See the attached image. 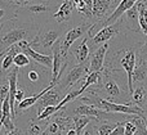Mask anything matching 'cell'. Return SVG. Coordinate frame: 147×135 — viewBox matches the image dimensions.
<instances>
[{
    "instance_id": "13",
    "label": "cell",
    "mask_w": 147,
    "mask_h": 135,
    "mask_svg": "<svg viewBox=\"0 0 147 135\" xmlns=\"http://www.w3.org/2000/svg\"><path fill=\"white\" fill-rule=\"evenodd\" d=\"M109 50V44H102L99 48L94 50L92 54L90 62H89V72H99L105 70V58Z\"/></svg>"
},
{
    "instance_id": "16",
    "label": "cell",
    "mask_w": 147,
    "mask_h": 135,
    "mask_svg": "<svg viewBox=\"0 0 147 135\" xmlns=\"http://www.w3.org/2000/svg\"><path fill=\"white\" fill-rule=\"evenodd\" d=\"M74 8L79 15L88 21L89 23L94 25L93 22V0H72Z\"/></svg>"
},
{
    "instance_id": "6",
    "label": "cell",
    "mask_w": 147,
    "mask_h": 135,
    "mask_svg": "<svg viewBox=\"0 0 147 135\" xmlns=\"http://www.w3.org/2000/svg\"><path fill=\"white\" fill-rule=\"evenodd\" d=\"M92 23L85 22V23H81L79 26H75V27L70 28L66 33H65L63 39L61 40V50H62V55H63L65 59H69V50L71 49V46L74 45L78 39L84 37L85 35H88V32L90 31L92 28Z\"/></svg>"
},
{
    "instance_id": "38",
    "label": "cell",
    "mask_w": 147,
    "mask_h": 135,
    "mask_svg": "<svg viewBox=\"0 0 147 135\" xmlns=\"http://www.w3.org/2000/svg\"><path fill=\"white\" fill-rule=\"evenodd\" d=\"M48 1L49 3H52V4H54V5H57V7H59V5H58V1H63V0H48Z\"/></svg>"
},
{
    "instance_id": "14",
    "label": "cell",
    "mask_w": 147,
    "mask_h": 135,
    "mask_svg": "<svg viewBox=\"0 0 147 135\" xmlns=\"http://www.w3.org/2000/svg\"><path fill=\"white\" fill-rule=\"evenodd\" d=\"M74 3L72 0H63V1L59 4V7L57 8L56 13H53V17L56 19L57 23H63L69 22L72 17V12H74Z\"/></svg>"
},
{
    "instance_id": "17",
    "label": "cell",
    "mask_w": 147,
    "mask_h": 135,
    "mask_svg": "<svg viewBox=\"0 0 147 135\" xmlns=\"http://www.w3.org/2000/svg\"><path fill=\"white\" fill-rule=\"evenodd\" d=\"M123 17H124L123 21H124V25H125L127 30L133 31V32H142L141 27H140V13H138L137 4H136L132 9L125 12V14L123 15Z\"/></svg>"
},
{
    "instance_id": "2",
    "label": "cell",
    "mask_w": 147,
    "mask_h": 135,
    "mask_svg": "<svg viewBox=\"0 0 147 135\" xmlns=\"http://www.w3.org/2000/svg\"><path fill=\"white\" fill-rule=\"evenodd\" d=\"M138 61V53L136 51L134 48H125L117 50L114 55L110 58V68L114 66L115 63H117V66L120 68H123V71L127 74L128 79V89L132 95L133 90H134V84H133V72L136 70Z\"/></svg>"
},
{
    "instance_id": "9",
    "label": "cell",
    "mask_w": 147,
    "mask_h": 135,
    "mask_svg": "<svg viewBox=\"0 0 147 135\" xmlns=\"http://www.w3.org/2000/svg\"><path fill=\"white\" fill-rule=\"evenodd\" d=\"M120 0H93V22L94 25L103 22L116 9Z\"/></svg>"
},
{
    "instance_id": "21",
    "label": "cell",
    "mask_w": 147,
    "mask_h": 135,
    "mask_svg": "<svg viewBox=\"0 0 147 135\" xmlns=\"http://www.w3.org/2000/svg\"><path fill=\"white\" fill-rule=\"evenodd\" d=\"M93 85H97V86H102L103 85V71L99 72H89L86 75V77L84 79V84L83 86L80 88L81 92H85L86 89H89Z\"/></svg>"
},
{
    "instance_id": "33",
    "label": "cell",
    "mask_w": 147,
    "mask_h": 135,
    "mask_svg": "<svg viewBox=\"0 0 147 135\" xmlns=\"http://www.w3.org/2000/svg\"><path fill=\"white\" fill-rule=\"evenodd\" d=\"M10 1H12L13 4H16L17 7H25V5L30 4V3L34 1V0H10Z\"/></svg>"
},
{
    "instance_id": "23",
    "label": "cell",
    "mask_w": 147,
    "mask_h": 135,
    "mask_svg": "<svg viewBox=\"0 0 147 135\" xmlns=\"http://www.w3.org/2000/svg\"><path fill=\"white\" fill-rule=\"evenodd\" d=\"M138 13H140V27L145 36H147V5L142 0L137 3Z\"/></svg>"
},
{
    "instance_id": "19",
    "label": "cell",
    "mask_w": 147,
    "mask_h": 135,
    "mask_svg": "<svg viewBox=\"0 0 147 135\" xmlns=\"http://www.w3.org/2000/svg\"><path fill=\"white\" fill-rule=\"evenodd\" d=\"M20 51H22V50H21L18 44H14V45H12L10 48L7 49V53H5L4 58L1 59V67H0V72H1L3 75H5L7 72L10 71L12 64H14V57L17 55Z\"/></svg>"
},
{
    "instance_id": "39",
    "label": "cell",
    "mask_w": 147,
    "mask_h": 135,
    "mask_svg": "<svg viewBox=\"0 0 147 135\" xmlns=\"http://www.w3.org/2000/svg\"><path fill=\"white\" fill-rule=\"evenodd\" d=\"M145 111H146V113H147V103H146V107H145Z\"/></svg>"
},
{
    "instance_id": "8",
    "label": "cell",
    "mask_w": 147,
    "mask_h": 135,
    "mask_svg": "<svg viewBox=\"0 0 147 135\" xmlns=\"http://www.w3.org/2000/svg\"><path fill=\"white\" fill-rule=\"evenodd\" d=\"M62 36V28L59 27H45L40 28L38 36L31 41V46H41L43 49L53 48V45Z\"/></svg>"
},
{
    "instance_id": "11",
    "label": "cell",
    "mask_w": 147,
    "mask_h": 135,
    "mask_svg": "<svg viewBox=\"0 0 147 135\" xmlns=\"http://www.w3.org/2000/svg\"><path fill=\"white\" fill-rule=\"evenodd\" d=\"M56 86L52 88L51 90H48V92L38 100V103H36V113H38V115H40L44 108L49 107V106L59 104L61 100L65 98V95H62V92L59 89H57Z\"/></svg>"
},
{
    "instance_id": "37",
    "label": "cell",
    "mask_w": 147,
    "mask_h": 135,
    "mask_svg": "<svg viewBox=\"0 0 147 135\" xmlns=\"http://www.w3.org/2000/svg\"><path fill=\"white\" fill-rule=\"evenodd\" d=\"M5 53H7V50H3V51H0V67H1V59L4 58Z\"/></svg>"
},
{
    "instance_id": "18",
    "label": "cell",
    "mask_w": 147,
    "mask_h": 135,
    "mask_svg": "<svg viewBox=\"0 0 147 135\" xmlns=\"http://www.w3.org/2000/svg\"><path fill=\"white\" fill-rule=\"evenodd\" d=\"M90 36L86 35L83 37L80 44H78L76 46H74L72 50H71V54L75 57L76 62L78 64H81V63H86V59L89 58V53H90V48L88 46V40Z\"/></svg>"
},
{
    "instance_id": "28",
    "label": "cell",
    "mask_w": 147,
    "mask_h": 135,
    "mask_svg": "<svg viewBox=\"0 0 147 135\" xmlns=\"http://www.w3.org/2000/svg\"><path fill=\"white\" fill-rule=\"evenodd\" d=\"M43 128H41L39 124H35L34 120L30 121V126H28L27 131H26L25 135H43Z\"/></svg>"
},
{
    "instance_id": "24",
    "label": "cell",
    "mask_w": 147,
    "mask_h": 135,
    "mask_svg": "<svg viewBox=\"0 0 147 135\" xmlns=\"http://www.w3.org/2000/svg\"><path fill=\"white\" fill-rule=\"evenodd\" d=\"M7 98H9V80L8 76L0 75V111Z\"/></svg>"
},
{
    "instance_id": "20",
    "label": "cell",
    "mask_w": 147,
    "mask_h": 135,
    "mask_svg": "<svg viewBox=\"0 0 147 135\" xmlns=\"http://www.w3.org/2000/svg\"><path fill=\"white\" fill-rule=\"evenodd\" d=\"M130 102L145 110L147 103V86L145 84H136L134 90L130 95Z\"/></svg>"
},
{
    "instance_id": "10",
    "label": "cell",
    "mask_w": 147,
    "mask_h": 135,
    "mask_svg": "<svg viewBox=\"0 0 147 135\" xmlns=\"http://www.w3.org/2000/svg\"><path fill=\"white\" fill-rule=\"evenodd\" d=\"M138 1H140V0H120V3L117 4L116 9L111 13V15H110L107 19H105L103 22H99V23L93 25L90 28V31H93L94 28H98V31H99L102 27H105V26H109V25H112V23L117 22V21L125 14V12L132 9ZM90 31H89V32H90Z\"/></svg>"
},
{
    "instance_id": "4",
    "label": "cell",
    "mask_w": 147,
    "mask_h": 135,
    "mask_svg": "<svg viewBox=\"0 0 147 135\" xmlns=\"http://www.w3.org/2000/svg\"><path fill=\"white\" fill-rule=\"evenodd\" d=\"M103 90L107 94V99L115 103H130L128 95L129 92H124L123 89H120L117 81L110 75V72L107 70H103Z\"/></svg>"
},
{
    "instance_id": "15",
    "label": "cell",
    "mask_w": 147,
    "mask_h": 135,
    "mask_svg": "<svg viewBox=\"0 0 147 135\" xmlns=\"http://www.w3.org/2000/svg\"><path fill=\"white\" fill-rule=\"evenodd\" d=\"M22 8L26 12L32 13V14H35V15H43V14H51L52 9L58 8V7L49 1L41 0V1H31L30 4L25 5V7H22Z\"/></svg>"
},
{
    "instance_id": "34",
    "label": "cell",
    "mask_w": 147,
    "mask_h": 135,
    "mask_svg": "<svg viewBox=\"0 0 147 135\" xmlns=\"http://www.w3.org/2000/svg\"><path fill=\"white\" fill-rule=\"evenodd\" d=\"M7 135H21V130H20V129H17V128H16L14 130H12V131H8Z\"/></svg>"
},
{
    "instance_id": "22",
    "label": "cell",
    "mask_w": 147,
    "mask_h": 135,
    "mask_svg": "<svg viewBox=\"0 0 147 135\" xmlns=\"http://www.w3.org/2000/svg\"><path fill=\"white\" fill-rule=\"evenodd\" d=\"M90 121H98V120L96 117H89V116H72V124L74 128L78 131V135H81V131L84 130V128Z\"/></svg>"
},
{
    "instance_id": "29",
    "label": "cell",
    "mask_w": 147,
    "mask_h": 135,
    "mask_svg": "<svg viewBox=\"0 0 147 135\" xmlns=\"http://www.w3.org/2000/svg\"><path fill=\"white\" fill-rule=\"evenodd\" d=\"M137 133V125L133 121L127 120L125 121V135H136Z\"/></svg>"
},
{
    "instance_id": "5",
    "label": "cell",
    "mask_w": 147,
    "mask_h": 135,
    "mask_svg": "<svg viewBox=\"0 0 147 135\" xmlns=\"http://www.w3.org/2000/svg\"><path fill=\"white\" fill-rule=\"evenodd\" d=\"M123 28H125L123 18H120L117 22L112 23V25L102 27L96 35H93L90 37V50L97 48V46L99 48L101 44H106L109 40H111V39H114L115 36H117L119 33H121ZM125 30H127V28H125Z\"/></svg>"
},
{
    "instance_id": "35",
    "label": "cell",
    "mask_w": 147,
    "mask_h": 135,
    "mask_svg": "<svg viewBox=\"0 0 147 135\" xmlns=\"http://www.w3.org/2000/svg\"><path fill=\"white\" fill-rule=\"evenodd\" d=\"M66 135H78V131H76L75 128H72V129H70L69 131H66Z\"/></svg>"
},
{
    "instance_id": "7",
    "label": "cell",
    "mask_w": 147,
    "mask_h": 135,
    "mask_svg": "<svg viewBox=\"0 0 147 135\" xmlns=\"http://www.w3.org/2000/svg\"><path fill=\"white\" fill-rule=\"evenodd\" d=\"M88 74H89V63L76 64L70 71H66V74L59 77V82H57V85H59L58 89L61 92H66L70 88H72L79 80H81L83 77H86Z\"/></svg>"
},
{
    "instance_id": "12",
    "label": "cell",
    "mask_w": 147,
    "mask_h": 135,
    "mask_svg": "<svg viewBox=\"0 0 147 135\" xmlns=\"http://www.w3.org/2000/svg\"><path fill=\"white\" fill-rule=\"evenodd\" d=\"M53 50V68H52V81L58 82L59 77H61V71L63 64L66 63L69 59H65L62 55V50H61V41H57L52 48Z\"/></svg>"
},
{
    "instance_id": "36",
    "label": "cell",
    "mask_w": 147,
    "mask_h": 135,
    "mask_svg": "<svg viewBox=\"0 0 147 135\" xmlns=\"http://www.w3.org/2000/svg\"><path fill=\"white\" fill-rule=\"evenodd\" d=\"M93 133H94V130H93V129H86V130H85V133H84L83 135H93Z\"/></svg>"
},
{
    "instance_id": "27",
    "label": "cell",
    "mask_w": 147,
    "mask_h": 135,
    "mask_svg": "<svg viewBox=\"0 0 147 135\" xmlns=\"http://www.w3.org/2000/svg\"><path fill=\"white\" fill-rule=\"evenodd\" d=\"M116 125H117V122L116 124H99L94 129L97 130L98 135H110L112 133V130L116 128Z\"/></svg>"
},
{
    "instance_id": "26",
    "label": "cell",
    "mask_w": 147,
    "mask_h": 135,
    "mask_svg": "<svg viewBox=\"0 0 147 135\" xmlns=\"http://www.w3.org/2000/svg\"><path fill=\"white\" fill-rule=\"evenodd\" d=\"M30 64H31L30 57L26 53H23V51H20V53L14 57V66L18 67V68H25V67L30 66Z\"/></svg>"
},
{
    "instance_id": "25",
    "label": "cell",
    "mask_w": 147,
    "mask_h": 135,
    "mask_svg": "<svg viewBox=\"0 0 147 135\" xmlns=\"http://www.w3.org/2000/svg\"><path fill=\"white\" fill-rule=\"evenodd\" d=\"M63 130H62L61 125L58 124L57 118H54L53 121H51V124L47 125V129L44 130L43 135H62Z\"/></svg>"
},
{
    "instance_id": "32",
    "label": "cell",
    "mask_w": 147,
    "mask_h": 135,
    "mask_svg": "<svg viewBox=\"0 0 147 135\" xmlns=\"http://www.w3.org/2000/svg\"><path fill=\"white\" fill-rule=\"evenodd\" d=\"M25 89L21 86H18V90H17V94H16V106L18 104V103H21L23 99H25Z\"/></svg>"
},
{
    "instance_id": "30",
    "label": "cell",
    "mask_w": 147,
    "mask_h": 135,
    "mask_svg": "<svg viewBox=\"0 0 147 135\" xmlns=\"http://www.w3.org/2000/svg\"><path fill=\"white\" fill-rule=\"evenodd\" d=\"M110 135H125V121H123V122H117L116 128L112 130V133Z\"/></svg>"
},
{
    "instance_id": "3",
    "label": "cell",
    "mask_w": 147,
    "mask_h": 135,
    "mask_svg": "<svg viewBox=\"0 0 147 135\" xmlns=\"http://www.w3.org/2000/svg\"><path fill=\"white\" fill-rule=\"evenodd\" d=\"M51 75H52L51 70L36 63V64H30V66L25 67V70L22 72H20L18 76L22 77L23 84H26L27 86L28 84L34 85V86L39 85V88L44 89V88H47L52 82V81H48L51 79Z\"/></svg>"
},
{
    "instance_id": "31",
    "label": "cell",
    "mask_w": 147,
    "mask_h": 135,
    "mask_svg": "<svg viewBox=\"0 0 147 135\" xmlns=\"http://www.w3.org/2000/svg\"><path fill=\"white\" fill-rule=\"evenodd\" d=\"M138 59H142V61L147 62V40L138 49Z\"/></svg>"
},
{
    "instance_id": "1",
    "label": "cell",
    "mask_w": 147,
    "mask_h": 135,
    "mask_svg": "<svg viewBox=\"0 0 147 135\" xmlns=\"http://www.w3.org/2000/svg\"><path fill=\"white\" fill-rule=\"evenodd\" d=\"M40 27L34 22H25L20 19H9L0 26V49L7 50L22 40L32 41L38 36Z\"/></svg>"
}]
</instances>
